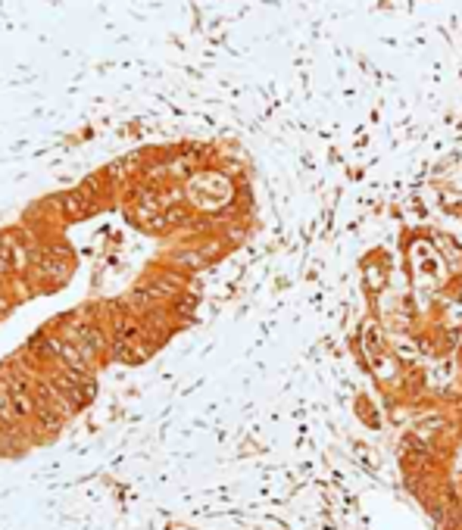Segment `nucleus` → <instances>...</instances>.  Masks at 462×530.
Returning <instances> with one entry per match:
<instances>
[{"instance_id":"f257e3e1","label":"nucleus","mask_w":462,"mask_h":530,"mask_svg":"<svg viewBox=\"0 0 462 530\" xmlns=\"http://www.w3.org/2000/svg\"><path fill=\"white\" fill-rule=\"evenodd\" d=\"M435 427H440L450 440L462 443L459 424L435 421ZM403 471L435 524L444 530H462V453H450L416 434L403 449Z\"/></svg>"}]
</instances>
